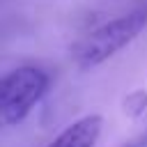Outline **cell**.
<instances>
[{
    "instance_id": "1",
    "label": "cell",
    "mask_w": 147,
    "mask_h": 147,
    "mask_svg": "<svg viewBox=\"0 0 147 147\" xmlns=\"http://www.w3.org/2000/svg\"><path fill=\"white\" fill-rule=\"evenodd\" d=\"M147 25V9H133L126 11L90 34H85L74 48H71V60L80 71H90L103 62H108L115 53H119L124 46H129Z\"/></svg>"
},
{
    "instance_id": "2",
    "label": "cell",
    "mask_w": 147,
    "mask_h": 147,
    "mask_svg": "<svg viewBox=\"0 0 147 147\" xmlns=\"http://www.w3.org/2000/svg\"><path fill=\"white\" fill-rule=\"evenodd\" d=\"M51 80L39 67H18L0 76V129L23 122L41 101Z\"/></svg>"
},
{
    "instance_id": "3",
    "label": "cell",
    "mask_w": 147,
    "mask_h": 147,
    "mask_svg": "<svg viewBox=\"0 0 147 147\" xmlns=\"http://www.w3.org/2000/svg\"><path fill=\"white\" fill-rule=\"evenodd\" d=\"M101 131H103V117L92 113L71 122L46 147H94L101 138Z\"/></svg>"
},
{
    "instance_id": "4",
    "label": "cell",
    "mask_w": 147,
    "mask_h": 147,
    "mask_svg": "<svg viewBox=\"0 0 147 147\" xmlns=\"http://www.w3.org/2000/svg\"><path fill=\"white\" fill-rule=\"evenodd\" d=\"M122 108H124V115H129V117H140L142 110H147V92H145V90L131 92V94L124 99Z\"/></svg>"
}]
</instances>
